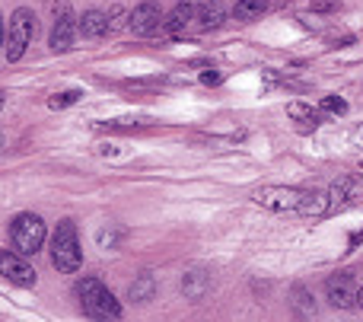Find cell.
Masks as SVG:
<instances>
[{"instance_id": "obj_12", "label": "cell", "mask_w": 363, "mask_h": 322, "mask_svg": "<svg viewBox=\"0 0 363 322\" xmlns=\"http://www.w3.org/2000/svg\"><path fill=\"white\" fill-rule=\"evenodd\" d=\"M328 198H332V214L338 208H345V204H351L354 198H357V179H341V182H335Z\"/></svg>"}, {"instance_id": "obj_21", "label": "cell", "mask_w": 363, "mask_h": 322, "mask_svg": "<svg viewBox=\"0 0 363 322\" xmlns=\"http://www.w3.org/2000/svg\"><path fill=\"white\" fill-rule=\"evenodd\" d=\"M4 38H6V29H4V19H0V48H4Z\"/></svg>"}, {"instance_id": "obj_22", "label": "cell", "mask_w": 363, "mask_h": 322, "mask_svg": "<svg viewBox=\"0 0 363 322\" xmlns=\"http://www.w3.org/2000/svg\"><path fill=\"white\" fill-rule=\"evenodd\" d=\"M357 306H360V310H363V284L357 287Z\"/></svg>"}, {"instance_id": "obj_8", "label": "cell", "mask_w": 363, "mask_h": 322, "mask_svg": "<svg viewBox=\"0 0 363 322\" xmlns=\"http://www.w3.org/2000/svg\"><path fill=\"white\" fill-rule=\"evenodd\" d=\"M74 32H77V23H74V13H70V4L67 0H57L55 4V26H51V48L55 51H67L74 45Z\"/></svg>"}, {"instance_id": "obj_7", "label": "cell", "mask_w": 363, "mask_h": 322, "mask_svg": "<svg viewBox=\"0 0 363 322\" xmlns=\"http://www.w3.org/2000/svg\"><path fill=\"white\" fill-rule=\"evenodd\" d=\"M0 274L19 287H35V281H38V274L32 272L26 255H19L16 249H0Z\"/></svg>"}, {"instance_id": "obj_16", "label": "cell", "mask_w": 363, "mask_h": 322, "mask_svg": "<svg viewBox=\"0 0 363 322\" xmlns=\"http://www.w3.org/2000/svg\"><path fill=\"white\" fill-rule=\"evenodd\" d=\"M80 99H83V89H64V93L51 96L48 106H51V109H67V106H77Z\"/></svg>"}, {"instance_id": "obj_2", "label": "cell", "mask_w": 363, "mask_h": 322, "mask_svg": "<svg viewBox=\"0 0 363 322\" xmlns=\"http://www.w3.org/2000/svg\"><path fill=\"white\" fill-rule=\"evenodd\" d=\"M51 265L64 274L80 272L83 252H80V240H77L74 221H61L55 227V233H51Z\"/></svg>"}, {"instance_id": "obj_10", "label": "cell", "mask_w": 363, "mask_h": 322, "mask_svg": "<svg viewBox=\"0 0 363 322\" xmlns=\"http://www.w3.org/2000/svg\"><path fill=\"white\" fill-rule=\"evenodd\" d=\"M160 23H163V10H160V4H153V0L134 6V13L128 16V29H131L134 35H153V32L160 29Z\"/></svg>"}, {"instance_id": "obj_14", "label": "cell", "mask_w": 363, "mask_h": 322, "mask_svg": "<svg viewBox=\"0 0 363 322\" xmlns=\"http://www.w3.org/2000/svg\"><path fill=\"white\" fill-rule=\"evenodd\" d=\"M153 291H157V278H153L150 272H144L131 284V300H138V304H147V300H153Z\"/></svg>"}, {"instance_id": "obj_1", "label": "cell", "mask_w": 363, "mask_h": 322, "mask_svg": "<svg viewBox=\"0 0 363 322\" xmlns=\"http://www.w3.org/2000/svg\"><path fill=\"white\" fill-rule=\"evenodd\" d=\"M77 297L89 319H121V304L99 278H83L77 284Z\"/></svg>"}, {"instance_id": "obj_25", "label": "cell", "mask_w": 363, "mask_h": 322, "mask_svg": "<svg viewBox=\"0 0 363 322\" xmlns=\"http://www.w3.org/2000/svg\"><path fill=\"white\" fill-rule=\"evenodd\" d=\"M360 163H363V160H360Z\"/></svg>"}, {"instance_id": "obj_23", "label": "cell", "mask_w": 363, "mask_h": 322, "mask_svg": "<svg viewBox=\"0 0 363 322\" xmlns=\"http://www.w3.org/2000/svg\"><path fill=\"white\" fill-rule=\"evenodd\" d=\"M4 102H6V96H4V93H0V109H4Z\"/></svg>"}, {"instance_id": "obj_11", "label": "cell", "mask_w": 363, "mask_h": 322, "mask_svg": "<svg viewBox=\"0 0 363 322\" xmlns=\"http://www.w3.org/2000/svg\"><path fill=\"white\" fill-rule=\"evenodd\" d=\"M77 29H80L83 38H99L108 32V13L102 10H86L80 16V23H77Z\"/></svg>"}, {"instance_id": "obj_6", "label": "cell", "mask_w": 363, "mask_h": 322, "mask_svg": "<svg viewBox=\"0 0 363 322\" xmlns=\"http://www.w3.org/2000/svg\"><path fill=\"white\" fill-rule=\"evenodd\" d=\"M163 26L172 38H185L191 32H201V4L198 0H179L176 10L163 19Z\"/></svg>"}, {"instance_id": "obj_24", "label": "cell", "mask_w": 363, "mask_h": 322, "mask_svg": "<svg viewBox=\"0 0 363 322\" xmlns=\"http://www.w3.org/2000/svg\"><path fill=\"white\" fill-rule=\"evenodd\" d=\"M0 144H4V134H0Z\"/></svg>"}, {"instance_id": "obj_17", "label": "cell", "mask_w": 363, "mask_h": 322, "mask_svg": "<svg viewBox=\"0 0 363 322\" xmlns=\"http://www.w3.org/2000/svg\"><path fill=\"white\" fill-rule=\"evenodd\" d=\"M294 297H296L294 304L300 306V313H303V316H315V306H309V304H306L309 297H306V291H303V287H296V291H294Z\"/></svg>"}, {"instance_id": "obj_15", "label": "cell", "mask_w": 363, "mask_h": 322, "mask_svg": "<svg viewBox=\"0 0 363 322\" xmlns=\"http://www.w3.org/2000/svg\"><path fill=\"white\" fill-rule=\"evenodd\" d=\"M287 115H290V118H300V121H309V125H319V121H322V115L319 112H315V109L313 106H303V102H290V106H287Z\"/></svg>"}, {"instance_id": "obj_20", "label": "cell", "mask_w": 363, "mask_h": 322, "mask_svg": "<svg viewBox=\"0 0 363 322\" xmlns=\"http://www.w3.org/2000/svg\"><path fill=\"white\" fill-rule=\"evenodd\" d=\"M315 10H335V6H338V4H335V0H315Z\"/></svg>"}, {"instance_id": "obj_5", "label": "cell", "mask_w": 363, "mask_h": 322, "mask_svg": "<svg viewBox=\"0 0 363 322\" xmlns=\"http://www.w3.org/2000/svg\"><path fill=\"white\" fill-rule=\"evenodd\" d=\"M303 198H306V189H294V185H264V189H258L255 195H252V201L262 204V208L268 211H296L300 214V204Z\"/></svg>"}, {"instance_id": "obj_4", "label": "cell", "mask_w": 363, "mask_h": 322, "mask_svg": "<svg viewBox=\"0 0 363 322\" xmlns=\"http://www.w3.org/2000/svg\"><path fill=\"white\" fill-rule=\"evenodd\" d=\"M32 35H35V13L19 6L10 19V29H6V61H19L32 45Z\"/></svg>"}, {"instance_id": "obj_19", "label": "cell", "mask_w": 363, "mask_h": 322, "mask_svg": "<svg viewBox=\"0 0 363 322\" xmlns=\"http://www.w3.org/2000/svg\"><path fill=\"white\" fill-rule=\"evenodd\" d=\"M322 109H325V112L345 115V112H347V102H345V99H335V96H325V99H322Z\"/></svg>"}, {"instance_id": "obj_9", "label": "cell", "mask_w": 363, "mask_h": 322, "mask_svg": "<svg viewBox=\"0 0 363 322\" xmlns=\"http://www.w3.org/2000/svg\"><path fill=\"white\" fill-rule=\"evenodd\" d=\"M325 294H328V304L338 306V310H351L357 306V284L347 272H338L325 281Z\"/></svg>"}, {"instance_id": "obj_3", "label": "cell", "mask_w": 363, "mask_h": 322, "mask_svg": "<svg viewBox=\"0 0 363 322\" xmlns=\"http://www.w3.org/2000/svg\"><path fill=\"white\" fill-rule=\"evenodd\" d=\"M10 240H13V249L29 259V255H35L45 243V221L38 214H29V211H26V214H19L16 221H13Z\"/></svg>"}, {"instance_id": "obj_18", "label": "cell", "mask_w": 363, "mask_h": 322, "mask_svg": "<svg viewBox=\"0 0 363 322\" xmlns=\"http://www.w3.org/2000/svg\"><path fill=\"white\" fill-rule=\"evenodd\" d=\"M128 16H131V13H125L121 6H112V13H108V32H115L118 26H125Z\"/></svg>"}, {"instance_id": "obj_13", "label": "cell", "mask_w": 363, "mask_h": 322, "mask_svg": "<svg viewBox=\"0 0 363 322\" xmlns=\"http://www.w3.org/2000/svg\"><path fill=\"white\" fill-rule=\"evenodd\" d=\"M264 10H268V0H236V4H233V16L242 19V23L258 19Z\"/></svg>"}]
</instances>
